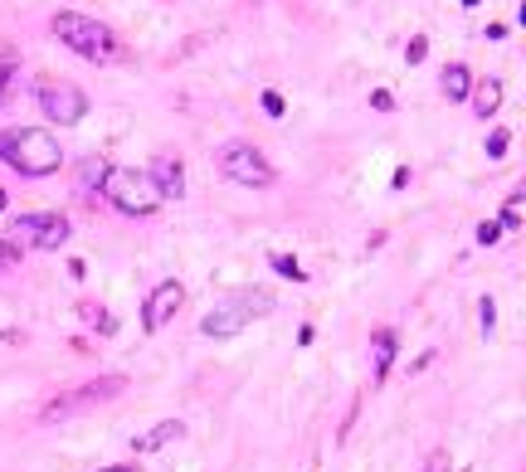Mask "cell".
<instances>
[{
  "label": "cell",
  "instance_id": "7402d4cb",
  "mask_svg": "<svg viewBox=\"0 0 526 472\" xmlns=\"http://www.w3.org/2000/svg\"><path fill=\"white\" fill-rule=\"evenodd\" d=\"M507 146H512V137H507V127H497V132L488 137V156H492V161H497V156H507Z\"/></svg>",
  "mask_w": 526,
  "mask_h": 472
},
{
  "label": "cell",
  "instance_id": "9a60e30c",
  "mask_svg": "<svg viewBox=\"0 0 526 472\" xmlns=\"http://www.w3.org/2000/svg\"><path fill=\"white\" fill-rule=\"evenodd\" d=\"M78 312H83V322H88V327H98V331H103V336H113V331H117L113 312H108V307H98V302H83Z\"/></svg>",
  "mask_w": 526,
  "mask_h": 472
},
{
  "label": "cell",
  "instance_id": "8992f818",
  "mask_svg": "<svg viewBox=\"0 0 526 472\" xmlns=\"http://www.w3.org/2000/svg\"><path fill=\"white\" fill-rule=\"evenodd\" d=\"M39 108H44V117L54 127H74V122H83V112H88V98H83V88H74V83H39Z\"/></svg>",
  "mask_w": 526,
  "mask_h": 472
},
{
  "label": "cell",
  "instance_id": "e0dca14e",
  "mask_svg": "<svg viewBox=\"0 0 526 472\" xmlns=\"http://www.w3.org/2000/svg\"><path fill=\"white\" fill-rule=\"evenodd\" d=\"M103 176H108V161L88 156V161H83V190H98V185H103Z\"/></svg>",
  "mask_w": 526,
  "mask_h": 472
},
{
  "label": "cell",
  "instance_id": "ffe728a7",
  "mask_svg": "<svg viewBox=\"0 0 526 472\" xmlns=\"http://www.w3.org/2000/svg\"><path fill=\"white\" fill-rule=\"evenodd\" d=\"M497 239H502V224H497V219H483V224H478V244H483V249H492Z\"/></svg>",
  "mask_w": 526,
  "mask_h": 472
},
{
  "label": "cell",
  "instance_id": "7c38bea8",
  "mask_svg": "<svg viewBox=\"0 0 526 472\" xmlns=\"http://www.w3.org/2000/svg\"><path fill=\"white\" fill-rule=\"evenodd\" d=\"M439 88H444L449 103H468V93H473V69H468V64H444Z\"/></svg>",
  "mask_w": 526,
  "mask_h": 472
},
{
  "label": "cell",
  "instance_id": "f1b7e54d",
  "mask_svg": "<svg viewBox=\"0 0 526 472\" xmlns=\"http://www.w3.org/2000/svg\"><path fill=\"white\" fill-rule=\"evenodd\" d=\"M0 215H5V190H0Z\"/></svg>",
  "mask_w": 526,
  "mask_h": 472
},
{
  "label": "cell",
  "instance_id": "7a4b0ae2",
  "mask_svg": "<svg viewBox=\"0 0 526 472\" xmlns=\"http://www.w3.org/2000/svg\"><path fill=\"white\" fill-rule=\"evenodd\" d=\"M49 30H54V39H59L64 49H74L78 59H93V64H113L117 54H122V44H117L113 30H108L103 20L83 15V10H59V15L49 20Z\"/></svg>",
  "mask_w": 526,
  "mask_h": 472
},
{
  "label": "cell",
  "instance_id": "5b68a950",
  "mask_svg": "<svg viewBox=\"0 0 526 472\" xmlns=\"http://www.w3.org/2000/svg\"><path fill=\"white\" fill-rule=\"evenodd\" d=\"M215 166L225 171V181L249 185V190L273 185V166H268V156H263L254 142H225L215 151Z\"/></svg>",
  "mask_w": 526,
  "mask_h": 472
},
{
  "label": "cell",
  "instance_id": "2e32d148",
  "mask_svg": "<svg viewBox=\"0 0 526 472\" xmlns=\"http://www.w3.org/2000/svg\"><path fill=\"white\" fill-rule=\"evenodd\" d=\"M273 273H283V278H293V283H307V268L288 254H273Z\"/></svg>",
  "mask_w": 526,
  "mask_h": 472
},
{
  "label": "cell",
  "instance_id": "d6986e66",
  "mask_svg": "<svg viewBox=\"0 0 526 472\" xmlns=\"http://www.w3.org/2000/svg\"><path fill=\"white\" fill-rule=\"evenodd\" d=\"M478 327H483V336H492V331H497V302H492V297H483V302H478Z\"/></svg>",
  "mask_w": 526,
  "mask_h": 472
},
{
  "label": "cell",
  "instance_id": "52a82bcc",
  "mask_svg": "<svg viewBox=\"0 0 526 472\" xmlns=\"http://www.w3.org/2000/svg\"><path fill=\"white\" fill-rule=\"evenodd\" d=\"M10 234H15V249H20V244H30V249H59V244H69V219L64 215H20L10 224Z\"/></svg>",
  "mask_w": 526,
  "mask_h": 472
},
{
  "label": "cell",
  "instance_id": "83f0119b",
  "mask_svg": "<svg viewBox=\"0 0 526 472\" xmlns=\"http://www.w3.org/2000/svg\"><path fill=\"white\" fill-rule=\"evenodd\" d=\"M473 5H483V0H463V10H473Z\"/></svg>",
  "mask_w": 526,
  "mask_h": 472
},
{
  "label": "cell",
  "instance_id": "44dd1931",
  "mask_svg": "<svg viewBox=\"0 0 526 472\" xmlns=\"http://www.w3.org/2000/svg\"><path fill=\"white\" fill-rule=\"evenodd\" d=\"M424 54H429V39L414 35L410 44H405V64H424Z\"/></svg>",
  "mask_w": 526,
  "mask_h": 472
},
{
  "label": "cell",
  "instance_id": "ba28073f",
  "mask_svg": "<svg viewBox=\"0 0 526 472\" xmlns=\"http://www.w3.org/2000/svg\"><path fill=\"white\" fill-rule=\"evenodd\" d=\"M181 307H186V288H181V283H156L147 297V307H142V327L161 331Z\"/></svg>",
  "mask_w": 526,
  "mask_h": 472
},
{
  "label": "cell",
  "instance_id": "4fadbf2b",
  "mask_svg": "<svg viewBox=\"0 0 526 472\" xmlns=\"http://www.w3.org/2000/svg\"><path fill=\"white\" fill-rule=\"evenodd\" d=\"M176 438H186V424H181V419H161L156 429H147L142 438H132V448H137V453H156V448H166V443H176Z\"/></svg>",
  "mask_w": 526,
  "mask_h": 472
},
{
  "label": "cell",
  "instance_id": "484cf974",
  "mask_svg": "<svg viewBox=\"0 0 526 472\" xmlns=\"http://www.w3.org/2000/svg\"><path fill=\"white\" fill-rule=\"evenodd\" d=\"M10 73H15V54H0V88H5Z\"/></svg>",
  "mask_w": 526,
  "mask_h": 472
},
{
  "label": "cell",
  "instance_id": "4316f807",
  "mask_svg": "<svg viewBox=\"0 0 526 472\" xmlns=\"http://www.w3.org/2000/svg\"><path fill=\"white\" fill-rule=\"evenodd\" d=\"M98 472H137V463H117V468H98Z\"/></svg>",
  "mask_w": 526,
  "mask_h": 472
},
{
  "label": "cell",
  "instance_id": "ac0fdd59",
  "mask_svg": "<svg viewBox=\"0 0 526 472\" xmlns=\"http://www.w3.org/2000/svg\"><path fill=\"white\" fill-rule=\"evenodd\" d=\"M497 224H502V229H522V190L502 205V219H497Z\"/></svg>",
  "mask_w": 526,
  "mask_h": 472
},
{
  "label": "cell",
  "instance_id": "277c9868",
  "mask_svg": "<svg viewBox=\"0 0 526 472\" xmlns=\"http://www.w3.org/2000/svg\"><path fill=\"white\" fill-rule=\"evenodd\" d=\"M268 312H273V292L244 288V292H234V297H225L220 307H210L205 322H200V331L215 336V341H225V336H239L249 322H259V317H268Z\"/></svg>",
  "mask_w": 526,
  "mask_h": 472
},
{
  "label": "cell",
  "instance_id": "d4e9b609",
  "mask_svg": "<svg viewBox=\"0 0 526 472\" xmlns=\"http://www.w3.org/2000/svg\"><path fill=\"white\" fill-rule=\"evenodd\" d=\"M15 258H20V249H15V244H5V239H0V268H10V263H15Z\"/></svg>",
  "mask_w": 526,
  "mask_h": 472
},
{
  "label": "cell",
  "instance_id": "cb8c5ba5",
  "mask_svg": "<svg viewBox=\"0 0 526 472\" xmlns=\"http://www.w3.org/2000/svg\"><path fill=\"white\" fill-rule=\"evenodd\" d=\"M263 112H268V117H283V98H278V93H263Z\"/></svg>",
  "mask_w": 526,
  "mask_h": 472
},
{
  "label": "cell",
  "instance_id": "9c48e42d",
  "mask_svg": "<svg viewBox=\"0 0 526 472\" xmlns=\"http://www.w3.org/2000/svg\"><path fill=\"white\" fill-rule=\"evenodd\" d=\"M122 375H108V380H93V385H83V390H74V395H64V400H54L49 409H44V419H64V414H74V409H83V404L93 400H108V395H122Z\"/></svg>",
  "mask_w": 526,
  "mask_h": 472
},
{
  "label": "cell",
  "instance_id": "6da1fadb",
  "mask_svg": "<svg viewBox=\"0 0 526 472\" xmlns=\"http://www.w3.org/2000/svg\"><path fill=\"white\" fill-rule=\"evenodd\" d=\"M0 161L15 166L20 176H54L64 166V151L49 127H10L0 132Z\"/></svg>",
  "mask_w": 526,
  "mask_h": 472
},
{
  "label": "cell",
  "instance_id": "5bb4252c",
  "mask_svg": "<svg viewBox=\"0 0 526 472\" xmlns=\"http://www.w3.org/2000/svg\"><path fill=\"white\" fill-rule=\"evenodd\" d=\"M468 103H473V112H478L483 122H488V117H497V108H502V83H497V78H483V83H473Z\"/></svg>",
  "mask_w": 526,
  "mask_h": 472
},
{
  "label": "cell",
  "instance_id": "3957f363",
  "mask_svg": "<svg viewBox=\"0 0 526 472\" xmlns=\"http://www.w3.org/2000/svg\"><path fill=\"white\" fill-rule=\"evenodd\" d=\"M103 200L117 205L122 215H156L166 200H161V190L151 181L147 171H137V166H108V176H103Z\"/></svg>",
  "mask_w": 526,
  "mask_h": 472
},
{
  "label": "cell",
  "instance_id": "30bf717a",
  "mask_svg": "<svg viewBox=\"0 0 526 472\" xmlns=\"http://www.w3.org/2000/svg\"><path fill=\"white\" fill-rule=\"evenodd\" d=\"M147 176L156 181L161 200H181V195H186V166H181V156H156Z\"/></svg>",
  "mask_w": 526,
  "mask_h": 472
},
{
  "label": "cell",
  "instance_id": "8fae6325",
  "mask_svg": "<svg viewBox=\"0 0 526 472\" xmlns=\"http://www.w3.org/2000/svg\"><path fill=\"white\" fill-rule=\"evenodd\" d=\"M390 365H395V331L380 327L376 336H371V380H385L390 375Z\"/></svg>",
  "mask_w": 526,
  "mask_h": 472
},
{
  "label": "cell",
  "instance_id": "603a6c76",
  "mask_svg": "<svg viewBox=\"0 0 526 472\" xmlns=\"http://www.w3.org/2000/svg\"><path fill=\"white\" fill-rule=\"evenodd\" d=\"M371 108H376V112H390V108H395V98H390L385 88H376V93H371Z\"/></svg>",
  "mask_w": 526,
  "mask_h": 472
}]
</instances>
